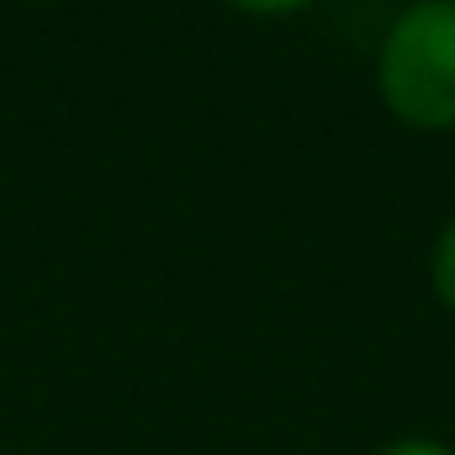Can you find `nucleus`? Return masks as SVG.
Wrapping results in <instances>:
<instances>
[{
    "label": "nucleus",
    "instance_id": "nucleus-2",
    "mask_svg": "<svg viewBox=\"0 0 455 455\" xmlns=\"http://www.w3.org/2000/svg\"><path fill=\"white\" fill-rule=\"evenodd\" d=\"M435 291H440V302L455 313V223L445 228V238L435 249Z\"/></svg>",
    "mask_w": 455,
    "mask_h": 455
},
{
    "label": "nucleus",
    "instance_id": "nucleus-3",
    "mask_svg": "<svg viewBox=\"0 0 455 455\" xmlns=\"http://www.w3.org/2000/svg\"><path fill=\"white\" fill-rule=\"evenodd\" d=\"M233 11H243V16H286V11H297V5H307V0H228Z\"/></svg>",
    "mask_w": 455,
    "mask_h": 455
},
{
    "label": "nucleus",
    "instance_id": "nucleus-1",
    "mask_svg": "<svg viewBox=\"0 0 455 455\" xmlns=\"http://www.w3.org/2000/svg\"><path fill=\"white\" fill-rule=\"evenodd\" d=\"M381 96L408 127H455V0L408 5L381 43Z\"/></svg>",
    "mask_w": 455,
    "mask_h": 455
},
{
    "label": "nucleus",
    "instance_id": "nucleus-4",
    "mask_svg": "<svg viewBox=\"0 0 455 455\" xmlns=\"http://www.w3.org/2000/svg\"><path fill=\"white\" fill-rule=\"evenodd\" d=\"M381 455H455V451L435 445V440H403V445H392V451H381Z\"/></svg>",
    "mask_w": 455,
    "mask_h": 455
}]
</instances>
